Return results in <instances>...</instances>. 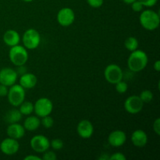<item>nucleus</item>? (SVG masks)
I'll return each instance as SVG.
<instances>
[{
    "instance_id": "nucleus-1",
    "label": "nucleus",
    "mask_w": 160,
    "mask_h": 160,
    "mask_svg": "<svg viewBox=\"0 0 160 160\" xmlns=\"http://www.w3.org/2000/svg\"><path fill=\"white\" fill-rule=\"evenodd\" d=\"M148 62V57L146 52L142 50L136 49L131 52L128 59V67L130 70L138 73L146 67Z\"/></svg>"
},
{
    "instance_id": "nucleus-2",
    "label": "nucleus",
    "mask_w": 160,
    "mask_h": 160,
    "mask_svg": "<svg viewBox=\"0 0 160 160\" xmlns=\"http://www.w3.org/2000/svg\"><path fill=\"white\" fill-rule=\"evenodd\" d=\"M139 22L141 25L147 31H155L159 26V14L152 9L142 10L139 17Z\"/></svg>"
},
{
    "instance_id": "nucleus-3",
    "label": "nucleus",
    "mask_w": 160,
    "mask_h": 160,
    "mask_svg": "<svg viewBox=\"0 0 160 160\" xmlns=\"http://www.w3.org/2000/svg\"><path fill=\"white\" fill-rule=\"evenodd\" d=\"M28 49L24 46L17 45L10 47L9 52V58L13 65L22 66L24 65L28 60Z\"/></svg>"
},
{
    "instance_id": "nucleus-4",
    "label": "nucleus",
    "mask_w": 160,
    "mask_h": 160,
    "mask_svg": "<svg viewBox=\"0 0 160 160\" xmlns=\"http://www.w3.org/2000/svg\"><path fill=\"white\" fill-rule=\"evenodd\" d=\"M26 92L25 89L17 83L10 86L8 91L7 98L9 102L14 107H18L25 100Z\"/></svg>"
},
{
    "instance_id": "nucleus-5",
    "label": "nucleus",
    "mask_w": 160,
    "mask_h": 160,
    "mask_svg": "<svg viewBox=\"0 0 160 160\" xmlns=\"http://www.w3.org/2000/svg\"><path fill=\"white\" fill-rule=\"evenodd\" d=\"M23 45L27 49L34 50L39 46L41 43V35L37 30L34 28L28 29L23 33Z\"/></svg>"
},
{
    "instance_id": "nucleus-6",
    "label": "nucleus",
    "mask_w": 160,
    "mask_h": 160,
    "mask_svg": "<svg viewBox=\"0 0 160 160\" xmlns=\"http://www.w3.org/2000/svg\"><path fill=\"white\" fill-rule=\"evenodd\" d=\"M52 110V102L49 98H45V97L38 98L34 104V112L39 118L50 115Z\"/></svg>"
},
{
    "instance_id": "nucleus-7",
    "label": "nucleus",
    "mask_w": 160,
    "mask_h": 160,
    "mask_svg": "<svg viewBox=\"0 0 160 160\" xmlns=\"http://www.w3.org/2000/svg\"><path fill=\"white\" fill-rule=\"evenodd\" d=\"M104 76L108 82L112 84H116L117 82L123 80V73L120 66L117 64H109L105 69Z\"/></svg>"
},
{
    "instance_id": "nucleus-8",
    "label": "nucleus",
    "mask_w": 160,
    "mask_h": 160,
    "mask_svg": "<svg viewBox=\"0 0 160 160\" xmlns=\"http://www.w3.org/2000/svg\"><path fill=\"white\" fill-rule=\"evenodd\" d=\"M30 145L34 152L38 153H43L49 148L50 141L45 135L38 134L31 139Z\"/></svg>"
},
{
    "instance_id": "nucleus-9",
    "label": "nucleus",
    "mask_w": 160,
    "mask_h": 160,
    "mask_svg": "<svg viewBox=\"0 0 160 160\" xmlns=\"http://www.w3.org/2000/svg\"><path fill=\"white\" fill-rule=\"evenodd\" d=\"M144 102L139 95H131L124 102V109L131 114L139 113L142 110Z\"/></svg>"
},
{
    "instance_id": "nucleus-10",
    "label": "nucleus",
    "mask_w": 160,
    "mask_h": 160,
    "mask_svg": "<svg viewBox=\"0 0 160 160\" xmlns=\"http://www.w3.org/2000/svg\"><path fill=\"white\" fill-rule=\"evenodd\" d=\"M56 19L59 25L62 27H69L74 22L75 13L71 8L64 7L58 12Z\"/></svg>"
},
{
    "instance_id": "nucleus-11",
    "label": "nucleus",
    "mask_w": 160,
    "mask_h": 160,
    "mask_svg": "<svg viewBox=\"0 0 160 160\" xmlns=\"http://www.w3.org/2000/svg\"><path fill=\"white\" fill-rule=\"evenodd\" d=\"M20 149V144L17 139L7 138L2 141L0 143V150L6 156H13L17 154Z\"/></svg>"
},
{
    "instance_id": "nucleus-12",
    "label": "nucleus",
    "mask_w": 160,
    "mask_h": 160,
    "mask_svg": "<svg viewBox=\"0 0 160 160\" xmlns=\"http://www.w3.org/2000/svg\"><path fill=\"white\" fill-rule=\"evenodd\" d=\"M17 78L18 75L13 69L5 67L0 70V84L10 87L17 83Z\"/></svg>"
},
{
    "instance_id": "nucleus-13",
    "label": "nucleus",
    "mask_w": 160,
    "mask_h": 160,
    "mask_svg": "<svg viewBox=\"0 0 160 160\" xmlns=\"http://www.w3.org/2000/svg\"><path fill=\"white\" fill-rule=\"evenodd\" d=\"M78 135L84 139L90 138L94 133V127L92 122L88 120H82L78 123L77 127Z\"/></svg>"
},
{
    "instance_id": "nucleus-14",
    "label": "nucleus",
    "mask_w": 160,
    "mask_h": 160,
    "mask_svg": "<svg viewBox=\"0 0 160 160\" xmlns=\"http://www.w3.org/2000/svg\"><path fill=\"white\" fill-rule=\"evenodd\" d=\"M127 141V135L125 132L120 130L112 131L108 136V142L112 147H120L125 144Z\"/></svg>"
},
{
    "instance_id": "nucleus-15",
    "label": "nucleus",
    "mask_w": 160,
    "mask_h": 160,
    "mask_svg": "<svg viewBox=\"0 0 160 160\" xmlns=\"http://www.w3.org/2000/svg\"><path fill=\"white\" fill-rule=\"evenodd\" d=\"M148 135L144 131L138 129L131 134V142L134 146L138 148H142L148 143Z\"/></svg>"
},
{
    "instance_id": "nucleus-16",
    "label": "nucleus",
    "mask_w": 160,
    "mask_h": 160,
    "mask_svg": "<svg viewBox=\"0 0 160 160\" xmlns=\"http://www.w3.org/2000/svg\"><path fill=\"white\" fill-rule=\"evenodd\" d=\"M6 134L9 138L18 140L24 136L25 129L23 125L18 123H10L6 129Z\"/></svg>"
},
{
    "instance_id": "nucleus-17",
    "label": "nucleus",
    "mask_w": 160,
    "mask_h": 160,
    "mask_svg": "<svg viewBox=\"0 0 160 160\" xmlns=\"http://www.w3.org/2000/svg\"><path fill=\"white\" fill-rule=\"evenodd\" d=\"M19 82H20L19 84L21 85L24 89H31L35 87L38 82V79L37 77L34 73L27 72L20 77Z\"/></svg>"
},
{
    "instance_id": "nucleus-18",
    "label": "nucleus",
    "mask_w": 160,
    "mask_h": 160,
    "mask_svg": "<svg viewBox=\"0 0 160 160\" xmlns=\"http://www.w3.org/2000/svg\"><path fill=\"white\" fill-rule=\"evenodd\" d=\"M3 42L6 45L9 47L19 45L20 42V34L15 30H8L5 32L4 35H3Z\"/></svg>"
},
{
    "instance_id": "nucleus-19",
    "label": "nucleus",
    "mask_w": 160,
    "mask_h": 160,
    "mask_svg": "<svg viewBox=\"0 0 160 160\" xmlns=\"http://www.w3.org/2000/svg\"><path fill=\"white\" fill-rule=\"evenodd\" d=\"M41 125V120L37 116H29L25 119L23 122V128L25 131H34Z\"/></svg>"
},
{
    "instance_id": "nucleus-20",
    "label": "nucleus",
    "mask_w": 160,
    "mask_h": 160,
    "mask_svg": "<svg viewBox=\"0 0 160 160\" xmlns=\"http://www.w3.org/2000/svg\"><path fill=\"white\" fill-rule=\"evenodd\" d=\"M22 113L20 110L17 109H9L8 112H6V115L4 117V120L6 123L9 124L14 123H19L22 119Z\"/></svg>"
},
{
    "instance_id": "nucleus-21",
    "label": "nucleus",
    "mask_w": 160,
    "mask_h": 160,
    "mask_svg": "<svg viewBox=\"0 0 160 160\" xmlns=\"http://www.w3.org/2000/svg\"><path fill=\"white\" fill-rule=\"evenodd\" d=\"M20 112H21L22 115L29 116L34 112V103L31 102H25L23 101L21 104L20 105Z\"/></svg>"
},
{
    "instance_id": "nucleus-22",
    "label": "nucleus",
    "mask_w": 160,
    "mask_h": 160,
    "mask_svg": "<svg viewBox=\"0 0 160 160\" xmlns=\"http://www.w3.org/2000/svg\"><path fill=\"white\" fill-rule=\"evenodd\" d=\"M138 45H139L138 41V39L136 38L135 37H133V36L128 37L124 42L125 48L130 52H133L134 51V50L138 49Z\"/></svg>"
},
{
    "instance_id": "nucleus-23",
    "label": "nucleus",
    "mask_w": 160,
    "mask_h": 160,
    "mask_svg": "<svg viewBox=\"0 0 160 160\" xmlns=\"http://www.w3.org/2000/svg\"><path fill=\"white\" fill-rule=\"evenodd\" d=\"M144 103H148L153 99V93L150 90H144L139 95Z\"/></svg>"
},
{
    "instance_id": "nucleus-24",
    "label": "nucleus",
    "mask_w": 160,
    "mask_h": 160,
    "mask_svg": "<svg viewBox=\"0 0 160 160\" xmlns=\"http://www.w3.org/2000/svg\"><path fill=\"white\" fill-rule=\"evenodd\" d=\"M41 124L46 129H49V128H52L53 125H54V119L50 117V115L42 117Z\"/></svg>"
},
{
    "instance_id": "nucleus-25",
    "label": "nucleus",
    "mask_w": 160,
    "mask_h": 160,
    "mask_svg": "<svg viewBox=\"0 0 160 160\" xmlns=\"http://www.w3.org/2000/svg\"><path fill=\"white\" fill-rule=\"evenodd\" d=\"M128 89V84L127 82L123 81V80L120 81L116 84V90L118 93L120 94H124L126 93Z\"/></svg>"
},
{
    "instance_id": "nucleus-26",
    "label": "nucleus",
    "mask_w": 160,
    "mask_h": 160,
    "mask_svg": "<svg viewBox=\"0 0 160 160\" xmlns=\"http://www.w3.org/2000/svg\"><path fill=\"white\" fill-rule=\"evenodd\" d=\"M50 146L54 150H60L63 148V142L59 138H55L50 142Z\"/></svg>"
},
{
    "instance_id": "nucleus-27",
    "label": "nucleus",
    "mask_w": 160,
    "mask_h": 160,
    "mask_svg": "<svg viewBox=\"0 0 160 160\" xmlns=\"http://www.w3.org/2000/svg\"><path fill=\"white\" fill-rule=\"evenodd\" d=\"M43 156H42V159L43 160H56L57 159V156H56V153L52 151H45L43 152Z\"/></svg>"
},
{
    "instance_id": "nucleus-28",
    "label": "nucleus",
    "mask_w": 160,
    "mask_h": 160,
    "mask_svg": "<svg viewBox=\"0 0 160 160\" xmlns=\"http://www.w3.org/2000/svg\"><path fill=\"white\" fill-rule=\"evenodd\" d=\"M143 5L141 3V2H139L138 0H136V1H134V2L131 4V9H132V10L134 11V12H142V10H143Z\"/></svg>"
},
{
    "instance_id": "nucleus-29",
    "label": "nucleus",
    "mask_w": 160,
    "mask_h": 160,
    "mask_svg": "<svg viewBox=\"0 0 160 160\" xmlns=\"http://www.w3.org/2000/svg\"><path fill=\"white\" fill-rule=\"evenodd\" d=\"M87 2L91 7L99 8L104 3V0H87Z\"/></svg>"
},
{
    "instance_id": "nucleus-30",
    "label": "nucleus",
    "mask_w": 160,
    "mask_h": 160,
    "mask_svg": "<svg viewBox=\"0 0 160 160\" xmlns=\"http://www.w3.org/2000/svg\"><path fill=\"white\" fill-rule=\"evenodd\" d=\"M127 157L122 152L113 153L112 156H109V160H126Z\"/></svg>"
},
{
    "instance_id": "nucleus-31",
    "label": "nucleus",
    "mask_w": 160,
    "mask_h": 160,
    "mask_svg": "<svg viewBox=\"0 0 160 160\" xmlns=\"http://www.w3.org/2000/svg\"><path fill=\"white\" fill-rule=\"evenodd\" d=\"M139 2H141L143 6L145 7H152L155 5H156L158 0H138Z\"/></svg>"
},
{
    "instance_id": "nucleus-32",
    "label": "nucleus",
    "mask_w": 160,
    "mask_h": 160,
    "mask_svg": "<svg viewBox=\"0 0 160 160\" xmlns=\"http://www.w3.org/2000/svg\"><path fill=\"white\" fill-rule=\"evenodd\" d=\"M153 130L157 135H160V119L157 118L153 123Z\"/></svg>"
},
{
    "instance_id": "nucleus-33",
    "label": "nucleus",
    "mask_w": 160,
    "mask_h": 160,
    "mask_svg": "<svg viewBox=\"0 0 160 160\" xmlns=\"http://www.w3.org/2000/svg\"><path fill=\"white\" fill-rule=\"evenodd\" d=\"M9 87L4 85V84H0V97L7 96L8 91H9Z\"/></svg>"
},
{
    "instance_id": "nucleus-34",
    "label": "nucleus",
    "mask_w": 160,
    "mask_h": 160,
    "mask_svg": "<svg viewBox=\"0 0 160 160\" xmlns=\"http://www.w3.org/2000/svg\"><path fill=\"white\" fill-rule=\"evenodd\" d=\"M16 72H17V75H23V73H27V68L24 67V65H22V66H18L17 67V69L16 70Z\"/></svg>"
},
{
    "instance_id": "nucleus-35",
    "label": "nucleus",
    "mask_w": 160,
    "mask_h": 160,
    "mask_svg": "<svg viewBox=\"0 0 160 160\" xmlns=\"http://www.w3.org/2000/svg\"><path fill=\"white\" fill-rule=\"evenodd\" d=\"M24 160H42V158L39 157V156H34V155H29V156H27L26 157H24Z\"/></svg>"
},
{
    "instance_id": "nucleus-36",
    "label": "nucleus",
    "mask_w": 160,
    "mask_h": 160,
    "mask_svg": "<svg viewBox=\"0 0 160 160\" xmlns=\"http://www.w3.org/2000/svg\"><path fill=\"white\" fill-rule=\"evenodd\" d=\"M154 70L157 72L160 71V61L159 60H156V62H155Z\"/></svg>"
},
{
    "instance_id": "nucleus-37",
    "label": "nucleus",
    "mask_w": 160,
    "mask_h": 160,
    "mask_svg": "<svg viewBox=\"0 0 160 160\" xmlns=\"http://www.w3.org/2000/svg\"><path fill=\"white\" fill-rule=\"evenodd\" d=\"M98 159L100 160H109V156H108L106 153H102V154H101V156H100Z\"/></svg>"
},
{
    "instance_id": "nucleus-38",
    "label": "nucleus",
    "mask_w": 160,
    "mask_h": 160,
    "mask_svg": "<svg viewBox=\"0 0 160 160\" xmlns=\"http://www.w3.org/2000/svg\"><path fill=\"white\" fill-rule=\"evenodd\" d=\"M122 1H123L125 4L131 5L134 1H136V0H122Z\"/></svg>"
},
{
    "instance_id": "nucleus-39",
    "label": "nucleus",
    "mask_w": 160,
    "mask_h": 160,
    "mask_svg": "<svg viewBox=\"0 0 160 160\" xmlns=\"http://www.w3.org/2000/svg\"><path fill=\"white\" fill-rule=\"evenodd\" d=\"M23 2H31L34 1V0H23Z\"/></svg>"
}]
</instances>
